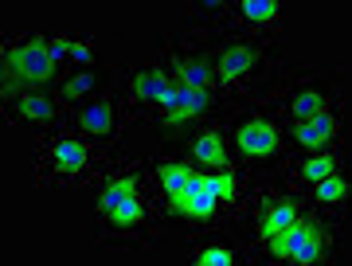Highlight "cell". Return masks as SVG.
I'll list each match as a JSON object with an SVG mask.
<instances>
[{
	"mask_svg": "<svg viewBox=\"0 0 352 266\" xmlns=\"http://www.w3.org/2000/svg\"><path fill=\"white\" fill-rule=\"evenodd\" d=\"M254 67V51L251 47H227L219 55V75L223 78H243Z\"/></svg>",
	"mask_w": 352,
	"mask_h": 266,
	"instance_id": "cell-10",
	"label": "cell"
},
{
	"mask_svg": "<svg viewBox=\"0 0 352 266\" xmlns=\"http://www.w3.org/2000/svg\"><path fill=\"white\" fill-rule=\"evenodd\" d=\"M321 110H325V90L321 87H305V90H298V94L289 98V114L298 118V122L321 114Z\"/></svg>",
	"mask_w": 352,
	"mask_h": 266,
	"instance_id": "cell-7",
	"label": "cell"
},
{
	"mask_svg": "<svg viewBox=\"0 0 352 266\" xmlns=\"http://www.w3.org/2000/svg\"><path fill=\"white\" fill-rule=\"evenodd\" d=\"M344 192H349V184L333 173V177H325V180H317V200L321 203H340L344 200Z\"/></svg>",
	"mask_w": 352,
	"mask_h": 266,
	"instance_id": "cell-19",
	"label": "cell"
},
{
	"mask_svg": "<svg viewBox=\"0 0 352 266\" xmlns=\"http://www.w3.org/2000/svg\"><path fill=\"white\" fill-rule=\"evenodd\" d=\"M333 133H337V118L321 110V114L298 122V129H294V141H298V145H305V149H317V145H325Z\"/></svg>",
	"mask_w": 352,
	"mask_h": 266,
	"instance_id": "cell-5",
	"label": "cell"
},
{
	"mask_svg": "<svg viewBox=\"0 0 352 266\" xmlns=\"http://www.w3.org/2000/svg\"><path fill=\"white\" fill-rule=\"evenodd\" d=\"M82 165H87V145L82 141H71V137L55 141V168L59 173H78Z\"/></svg>",
	"mask_w": 352,
	"mask_h": 266,
	"instance_id": "cell-8",
	"label": "cell"
},
{
	"mask_svg": "<svg viewBox=\"0 0 352 266\" xmlns=\"http://www.w3.org/2000/svg\"><path fill=\"white\" fill-rule=\"evenodd\" d=\"M55 75V59H51L43 36H32L24 43V82H47Z\"/></svg>",
	"mask_w": 352,
	"mask_h": 266,
	"instance_id": "cell-4",
	"label": "cell"
},
{
	"mask_svg": "<svg viewBox=\"0 0 352 266\" xmlns=\"http://www.w3.org/2000/svg\"><path fill=\"white\" fill-rule=\"evenodd\" d=\"M71 55H75V63H90V47H87V43H75Z\"/></svg>",
	"mask_w": 352,
	"mask_h": 266,
	"instance_id": "cell-24",
	"label": "cell"
},
{
	"mask_svg": "<svg viewBox=\"0 0 352 266\" xmlns=\"http://www.w3.org/2000/svg\"><path fill=\"white\" fill-rule=\"evenodd\" d=\"M51 59H55V63H59V59H63V55H71V51H75V47H71V43H67V39H55V43H51Z\"/></svg>",
	"mask_w": 352,
	"mask_h": 266,
	"instance_id": "cell-23",
	"label": "cell"
},
{
	"mask_svg": "<svg viewBox=\"0 0 352 266\" xmlns=\"http://www.w3.org/2000/svg\"><path fill=\"white\" fill-rule=\"evenodd\" d=\"M78 122H82V129H87L90 137H110L113 129H118V114H113L110 102H90L87 110L78 114Z\"/></svg>",
	"mask_w": 352,
	"mask_h": 266,
	"instance_id": "cell-6",
	"label": "cell"
},
{
	"mask_svg": "<svg viewBox=\"0 0 352 266\" xmlns=\"http://www.w3.org/2000/svg\"><path fill=\"white\" fill-rule=\"evenodd\" d=\"M16 114L20 118H51V102L39 98V94H28V98L16 102Z\"/></svg>",
	"mask_w": 352,
	"mask_h": 266,
	"instance_id": "cell-20",
	"label": "cell"
},
{
	"mask_svg": "<svg viewBox=\"0 0 352 266\" xmlns=\"http://www.w3.org/2000/svg\"><path fill=\"white\" fill-rule=\"evenodd\" d=\"M196 161H200V165H227V153H223V145H219V133H204V137L196 141Z\"/></svg>",
	"mask_w": 352,
	"mask_h": 266,
	"instance_id": "cell-15",
	"label": "cell"
},
{
	"mask_svg": "<svg viewBox=\"0 0 352 266\" xmlns=\"http://www.w3.org/2000/svg\"><path fill=\"white\" fill-rule=\"evenodd\" d=\"M239 149L247 157H270L278 149V129L274 122H263V118H251V122H243L239 126Z\"/></svg>",
	"mask_w": 352,
	"mask_h": 266,
	"instance_id": "cell-3",
	"label": "cell"
},
{
	"mask_svg": "<svg viewBox=\"0 0 352 266\" xmlns=\"http://www.w3.org/2000/svg\"><path fill=\"white\" fill-rule=\"evenodd\" d=\"M270 247H274V254H282V258H289V263H298V266H309L321 258V235L305 219H294L286 231H278L274 239H270Z\"/></svg>",
	"mask_w": 352,
	"mask_h": 266,
	"instance_id": "cell-1",
	"label": "cell"
},
{
	"mask_svg": "<svg viewBox=\"0 0 352 266\" xmlns=\"http://www.w3.org/2000/svg\"><path fill=\"white\" fill-rule=\"evenodd\" d=\"M294 219H298L294 203H266V212H263V219H258V228H263L266 239H274L278 231H286Z\"/></svg>",
	"mask_w": 352,
	"mask_h": 266,
	"instance_id": "cell-9",
	"label": "cell"
},
{
	"mask_svg": "<svg viewBox=\"0 0 352 266\" xmlns=\"http://www.w3.org/2000/svg\"><path fill=\"white\" fill-rule=\"evenodd\" d=\"M192 173H196V168H188V165H164L161 168V188H164V196H168V208L184 196Z\"/></svg>",
	"mask_w": 352,
	"mask_h": 266,
	"instance_id": "cell-11",
	"label": "cell"
},
{
	"mask_svg": "<svg viewBox=\"0 0 352 266\" xmlns=\"http://www.w3.org/2000/svg\"><path fill=\"white\" fill-rule=\"evenodd\" d=\"M176 75H180V87H208L212 82V67L204 59H188V63H176Z\"/></svg>",
	"mask_w": 352,
	"mask_h": 266,
	"instance_id": "cell-14",
	"label": "cell"
},
{
	"mask_svg": "<svg viewBox=\"0 0 352 266\" xmlns=\"http://www.w3.org/2000/svg\"><path fill=\"white\" fill-rule=\"evenodd\" d=\"M333 173H337V161H333V157H314L309 165H302L305 180H325V177H333Z\"/></svg>",
	"mask_w": 352,
	"mask_h": 266,
	"instance_id": "cell-22",
	"label": "cell"
},
{
	"mask_svg": "<svg viewBox=\"0 0 352 266\" xmlns=\"http://www.w3.org/2000/svg\"><path fill=\"white\" fill-rule=\"evenodd\" d=\"M168 87H173V82H168L161 71H141V75L133 78V94H138V98H145V102H161Z\"/></svg>",
	"mask_w": 352,
	"mask_h": 266,
	"instance_id": "cell-12",
	"label": "cell"
},
{
	"mask_svg": "<svg viewBox=\"0 0 352 266\" xmlns=\"http://www.w3.org/2000/svg\"><path fill=\"white\" fill-rule=\"evenodd\" d=\"M239 8H243V16H247V20H254V24H270V20L278 16L274 0H243Z\"/></svg>",
	"mask_w": 352,
	"mask_h": 266,
	"instance_id": "cell-18",
	"label": "cell"
},
{
	"mask_svg": "<svg viewBox=\"0 0 352 266\" xmlns=\"http://www.w3.org/2000/svg\"><path fill=\"white\" fill-rule=\"evenodd\" d=\"M212 90L208 87H168L164 90V98H161V106L168 110V114H176V118H192V114H204L208 106H212Z\"/></svg>",
	"mask_w": 352,
	"mask_h": 266,
	"instance_id": "cell-2",
	"label": "cell"
},
{
	"mask_svg": "<svg viewBox=\"0 0 352 266\" xmlns=\"http://www.w3.org/2000/svg\"><path fill=\"white\" fill-rule=\"evenodd\" d=\"M106 216H110L113 228H138L145 212H141V200H138V196H126V200H118V203H113V208L106 212Z\"/></svg>",
	"mask_w": 352,
	"mask_h": 266,
	"instance_id": "cell-13",
	"label": "cell"
},
{
	"mask_svg": "<svg viewBox=\"0 0 352 266\" xmlns=\"http://www.w3.org/2000/svg\"><path fill=\"white\" fill-rule=\"evenodd\" d=\"M133 188H138V180L133 177H122V180H113V184H106L102 188V200H98V208L102 212H110L118 200H126V196H133Z\"/></svg>",
	"mask_w": 352,
	"mask_h": 266,
	"instance_id": "cell-16",
	"label": "cell"
},
{
	"mask_svg": "<svg viewBox=\"0 0 352 266\" xmlns=\"http://www.w3.org/2000/svg\"><path fill=\"white\" fill-rule=\"evenodd\" d=\"M196 263L200 266H231L235 263V251L231 247H204V251H196Z\"/></svg>",
	"mask_w": 352,
	"mask_h": 266,
	"instance_id": "cell-21",
	"label": "cell"
},
{
	"mask_svg": "<svg viewBox=\"0 0 352 266\" xmlns=\"http://www.w3.org/2000/svg\"><path fill=\"white\" fill-rule=\"evenodd\" d=\"M98 82H102V75L87 67V71H78V75L71 78V82H67V87H63V94H67V98H87L90 90L98 87Z\"/></svg>",
	"mask_w": 352,
	"mask_h": 266,
	"instance_id": "cell-17",
	"label": "cell"
}]
</instances>
